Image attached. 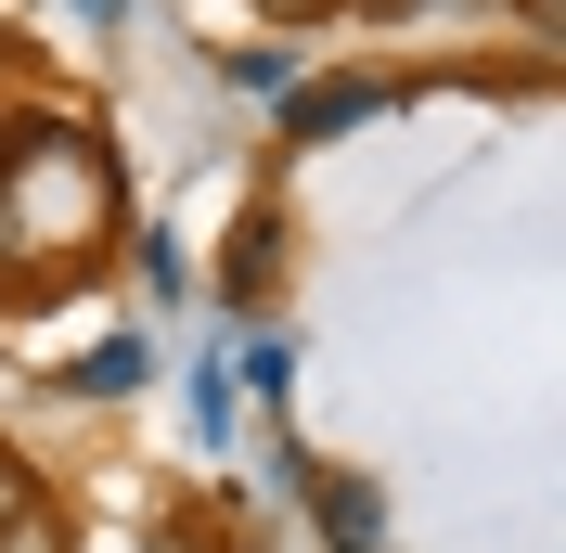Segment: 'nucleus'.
I'll list each match as a JSON object with an SVG mask.
<instances>
[{
    "instance_id": "nucleus-4",
    "label": "nucleus",
    "mask_w": 566,
    "mask_h": 553,
    "mask_svg": "<svg viewBox=\"0 0 566 553\" xmlns=\"http://www.w3.org/2000/svg\"><path fill=\"white\" fill-rule=\"evenodd\" d=\"M271 232H283V219H271V207H258V219H245V232H232V296H258V283H271Z\"/></svg>"
},
{
    "instance_id": "nucleus-3",
    "label": "nucleus",
    "mask_w": 566,
    "mask_h": 553,
    "mask_svg": "<svg viewBox=\"0 0 566 553\" xmlns=\"http://www.w3.org/2000/svg\"><path fill=\"white\" fill-rule=\"evenodd\" d=\"M374 104H387L374 77H322V91H296V142H335V129H360Z\"/></svg>"
},
{
    "instance_id": "nucleus-7",
    "label": "nucleus",
    "mask_w": 566,
    "mask_h": 553,
    "mask_svg": "<svg viewBox=\"0 0 566 553\" xmlns=\"http://www.w3.org/2000/svg\"><path fill=\"white\" fill-rule=\"evenodd\" d=\"M258 13H322V0H258Z\"/></svg>"
},
{
    "instance_id": "nucleus-5",
    "label": "nucleus",
    "mask_w": 566,
    "mask_h": 553,
    "mask_svg": "<svg viewBox=\"0 0 566 553\" xmlns=\"http://www.w3.org/2000/svg\"><path fill=\"white\" fill-rule=\"evenodd\" d=\"M0 553H65V515H52V502H39V515H13V528H0Z\"/></svg>"
},
{
    "instance_id": "nucleus-1",
    "label": "nucleus",
    "mask_w": 566,
    "mask_h": 553,
    "mask_svg": "<svg viewBox=\"0 0 566 553\" xmlns=\"http://www.w3.org/2000/svg\"><path fill=\"white\" fill-rule=\"evenodd\" d=\"M104 219H116L104 142L65 129V116H13V142H0V232L39 244V258H65V244H91Z\"/></svg>"
},
{
    "instance_id": "nucleus-2",
    "label": "nucleus",
    "mask_w": 566,
    "mask_h": 553,
    "mask_svg": "<svg viewBox=\"0 0 566 553\" xmlns=\"http://www.w3.org/2000/svg\"><path fill=\"white\" fill-rule=\"evenodd\" d=\"M310 502H322V528H335V553H387V502L360 477H310Z\"/></svg>"
},
{
    "instance_id": "nucleus-6",
    "label": "nucleus",
    "mask_w": 566,
    "mask_h": 553,
    "mask_svg": "<svg viewBox=\"0 0 566 553\" xmlns=\"http://www.w3.org/2000/svg\"><path fill=\"white\" fill-rule=\"evenodd\" d=\"M39 502H52V489H39L27 463H13V450H0V528H13V515H39Z\"/></svg>"
}]
</instances>
